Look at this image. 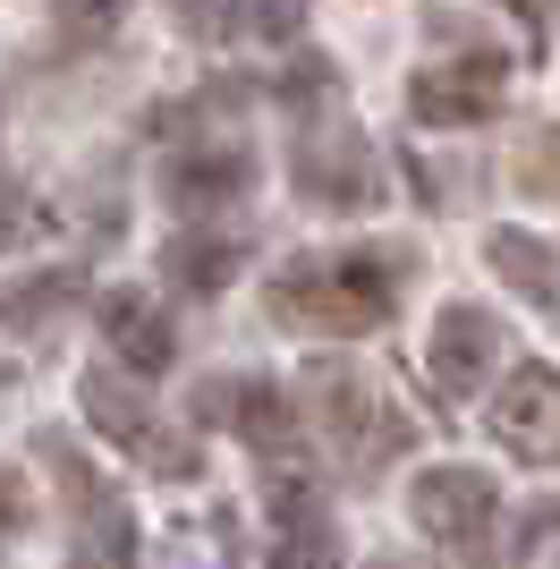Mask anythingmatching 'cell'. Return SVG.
<instances>
[{
	"label": "cell",
	"instance_id": "2",
	"mask_svg": "<svg viewBox=\"0 0 560 569\" xmlns=\"http://www.w3.org/2000/svg\"><path fill=\"white\" fill-rule=\"evenodd\" d=\"M492 510H501V485L484 468H417V485H408V519L433 545H450L459 561H484Z\"/></svg>",
	"mask_w": 560,
	"mask_h": 569
},
{
	"label": "cell",
	"instance_id": "17",
	"mask_svg": "<svg viewBox=\"0 0 560 569\" xmlns=\"http://www.w3.org/2000/svg\"><path fill=\"white\" fill-rule=\"evenodd\" d=\"M119 9H128V0H60V34H69V43H102Z\"/></svg>",
	"mask_w": 560,
	"mask_h": 569
},
{
	"label": "cell",
	"instance_id": "15",
	"mask_svg": "<svg viewBox=\"0 0 560 569\" xmlns=\"http://www.w3.org/2000/svg\"><path fill=\"white\" fill-rule=\"evenodd\" d=\"M69 569H137V527L119 519V510H93V519L77 527Z\"/></svg>",
	"mask_w": 560,
	"mask_h": 569
},
{
	"label": "cell",
	"instance_id": "8",
	"mask_svg": "<svg viewBox=\"0 0 560 569\" xmlns=\"http://www.w3.org/2000/svg\"><path fill=\"white\" fill-rule=\"evenodd\" d=\"M102 340L128 357V375H162L170 357H179V332H170V315L137 289H111L102 298Z\"/></svg>",
	"mask_w": 560,
	"mask_h": 569
},
{
	"label": "cell",
	"instance_id": "9",
	"mask_svg": "<svg viewBox=\"0 0 560 569\" xmlns=\"http://www.w3.org/2000/svg\"><path fill=\"white\" fill-rule=\"evenodd\" d=\"M247 179H256V153H247V144H196V153H179V162L162 170L170 204H230V196H247Z\"/></svg>",
	"mask_w": 560,
	"mask_h": 569
},
{
	"label": "cell",
	"instance_id": "14",
	"mask_svg": "<svg viewBox=\"0 0 560 569\" xmlns=\"http://www.w3.org/2000/svg\"><path fill=\"white\" fill-rule=\"evenodd\" d=\"M77 400H86V417L111 433V442H144V433H153L144 391H137V382H119V375H77Z\"/></svg>",
	"mask_w": 560,
	"mask_h": 569
},
{
	"label": "cell",
	"instance_id": "18",
	"mask_svg": "<svg viewBox=\"0 0 560 569\" xmlns=\"http://www.w3.org/2000/svg\"><path fill=\"white\" fill-rule=\"evenodd\" d=\"M179 26H187V34H230L238 0H179Z\"/></svg>",
	"mask_w": 560,
	"mask_h": 569
},
{
	"label": "cell",
	"instance_id": "13",
	"mask_svg": "<svg viewBox=\"0 0 560 569\" xmlns=\"http://www.w3.org/2000/svg\"><path fill=\"white\" fill-rule=\"evenodd\" d=\"M484 263H492L510 289H527V298H552V289H560V256L543 247L536 230H492V238H484Z\"/></svg>",
	"mask_w": 560,
	"mask_h": 569
},
{
	"label": "cell",
	"instance_id": "10",
	"mask_svg": "<svg viewBox=\"0 0 560 569\" xmlns=\"http://www.w3.org/2000/svg\"><path fill=\"white\" fill-rule=\"evenodd\" d=\"M230 426L247 433L263 459H289V451H298V408L280 400V382H247V375H230Z\"/></svg>",
	"mask_w": 560,
	"mask_h": 569
},
{
	"label": "cell",
	"instance_id": "5",
	"mask_svg": "<svg viewBox=\"0 0 560 569\" xmlns=\"http://www.w3.org/2000/svg\"><path fill=\"white\" fill-rule=\"evenodd\" d=\"M501 86H510V60H501V51H467L450 69H417L408 77V119H424V128L492 119L501 111Z\"/></svg>",
	"mask_w": 560,
	"mask_h": 569
},
{
	"label": "cell",
	"instance_id": "3",
	"mask_svg": "<svg viewBox=\"0 0 560 569\" xmlns=\"http://www.w3.org/2000/svg\"><path fill=\"white\" fill-rule=\"evenodd\" d=\"M289 170H298V188L314 196V204H340V213H366L373 196H382V179H373V153H366V137H357L349 119L306 128L298 153H289Z\"/></svg>",
	"mask_w": 560,
	"mask_h": 569
},
{
	"label": "cell",
	"instance_id": "20",
	"mask_svg": "<svg viewBox=\"0 0 560 569\" xmlns=\"http://www.w3.org/2000/svg\"><path fill=\"white\" fill-rule=\"evenodd\" d=\"M256 26L263 34H298V0H256Z\"/></svg>",
	"mask_w": 560,
	"mask_h": 569
},
{
	"label": "cell",
	"instance_id": "21",
	"mask_svg": "<svg viewBox=\"0 0 560 569\" xmlns=\"http://www.w3.org/2000/svg\"><path fill=\"white\" fill-rule=\"evenodd\" d=\"M26 519V493H18V476H0V527H18Z\"/></svg>",
	"mask_w": 560,
	"mask_h": 569
},
{
	"label": "cell",
	"instance_id": "6",
	"mask_svg": "<svg viewBox=\"0 0 560 569\" xmlns=\"http://www.w3.org/2000/svg\"><path fill=\"white\" fill-rule=\"evenodd\" d=\"M306 400H314V417H323V433L340 442V451H382L391 442V417H382V391H373V375H357V366H306Z\"/></svg>",
	"mask_w": 560,
	"mask_h": 569
},
{
	"label": "cell",
	"instance_id": "4",
	"mask_svg": "<svg viewBox=\"0 0 560 569\" xmlns=\"http://www.w3.org/2000/svg\"><path fill=\"white\" fill-rule=\"evenodd\" d=\"M484 426H492L501 451L536 459V468H560V375L552 366H518L484 400Z\"/></svg>",
	"mask_w": 560,
	"mask_h": 569
},
{
	"label": "cell",
	"instance_id": "19",
	"mask_svg": "<svg viewBox=\"0 0 560 569\" xmlns=\"http://www.w3.org/2000/svg\"><path fill=\"white\" fill-rule=\"evenodd\" d=\"M34 230V196L18 188V179H0V247H9V238H26Z\"/></svg>",
	"mask_w": 560,
	"mask_h": 569
},
{
	"label": "cell",
	"instance_id": "12",
	"mask_svg": "<svg viewBox=\"0 0 560 569\" xmlns=\"http://www.w3.org/2000/svg\"><path fill=\"white\" fill-rule=\"evenodd\" d=\"M86 298V272L77 263H60V272H34V281H18V289H0V323L9 332H43L60 307H77Z\"/></svg>",
	"mask_w": 560,
	"mask_h": 569
},
{
	"label": "cell",
	"instance_id": "11",
	"mask_svg": "<svg viewBox=\"0 0 560 569\" xmlns=\"http://www.w3.org/2000/svg\"><path fill=\"white\" fill-rule=\"evenodd\" d=\"M162 272L187 289V298H212V289L238 281V238H212V230H187L162 247Z\"/></svg>",
	"mask_w": 560,
	"mask_h": 569
},
{
	"label": "cell",
	"instance_id": "1",
	"mask_svg": "<svg viewBox=\"0 0 560 569\" xmlns=\"http://www.w3.org/2000/svg\"><path fill=\"white\" fill-rule=\"evenodd\" d=\"M408 281V247H349V256H306L289 272H272V323L298 332H373L399 307Z\"/></svg>",
	"mask_w": 560,
	"mask_h": 569
},
{
	"label": "cell",
	"instance_id": "7",
	"mask_svg": "<svg viewBox=\"0 0 560 569\" xmlns=\"http://www.w3.org/2000/svg\"><path fill=\"white\" fill-rule=\"evenodd\" d=\"M492 366H501V323H492L484 307H442V315H433V340H424V375L442 382L450 400L484 391Z\"/></svg>",
	"mask_w": 560,
	"mask_h": 569
},
{
	"label": "cell",
	"instance_id": "16",
	"mask_svg": "<svg viewBox=\"0 0 560 569\" xmlns=\"http://www.w3.org/2000/svg\"><path fill=\"white\" fill-rule=\"evenodd\" d=\"M272 569H340V536H331L323 519H298V527H280Z\"/></svg>",
	"mask_w": 560,
	"mask_h": 569
}]
</instances>
